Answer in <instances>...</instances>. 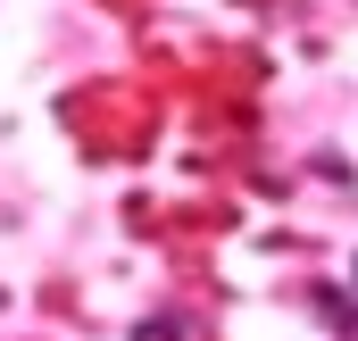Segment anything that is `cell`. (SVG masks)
Wrapping results in <instances>:
<instances>
[{
    "mask_svg": "<svg viewBox=\"0 0 358 341\" xmlns=\"http://www.w3.org/2000/svg\"><path fill=\"white\" fill-rule=\"evenodd\" d=\"M317 317H325V325H334L342 341H358V300H342L334 283H317Z\"/></svg>",
    "mask_w": 358,
    "mask_h": 341,
    "instance_id": "6da1fadb",
    "label": "cell"
},
{
    "mask_svg": "<svg viewBox=\"0 0 358 341\" xmlns=\"http://www.w3.org/2000/svg\"><path fill=\"white\" fill-rule=\"evenodd\" d=\"M134 341H183V317H142Z\"/></svg>",
    "mask_w": 358,
    "mask_h": 341,
    "instance_id": "7a4b0ae2",
    "label": "cell"
},
{
    "mask_svg": "<svg viewBox=\"0 0 358 341\" xmlns=\"http://www.w3.org/2000/svg\"><path fill=\"white\" fill-rule=\"evenodd\" d=\"M350 283H358V266H350Z\"/></svg>",
    "mask_w": 358,
    "mask_h": 341,
    "instance_id": "3957f363",
    "label": "cell"
}]
</instances>
